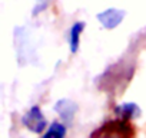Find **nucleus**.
<instances>
[{"mask_svg": "<svg viewBox=\"0 0 146 138\" xmlns=\"http://www.w3.org/2000/svg\"><path fill=\"white\" fill-rule=\"evenodd\" d=\"M22 122L23 125L32 131V132H36V134H42L44 131V128L47 127V121L44 118V115L42 114L40 108L39 107H32L22 118Z\"/></svg>", "mask_w": 146, "mask_h": 138, "instance_id": "obj_1", "label": "nucleus"}, {"mask_svg": "<svg viewBox=\"0 0 146 138\" xmlns=\"http://www.w3.org/2000/svg\"><path fill=\"white\" fill-rule=\"evenodd\" d=\"M125 16H126V12L125 10L110 7V9H106V10L98 13L96 15V19L99 20V23L105 29H115V27H117L122 23V20L125 19Z\"/></svg>", "mask_w": 146, "mask_h": 138, "instance_id": "obj_2", "label": "nucleus"}, {"mask_svg": "<svg viewBox=\"0 0 146 138\" xmlns=\"http://www.w3.org/2000/svg\"><path fill=\"white\" fill-rule=\"evenodd\" d=\"M54 111L59 114V117L64 122L70 124L73 121V118H75L76 112H78V104H75L70 99H59L54 104Z\"/></svg>", "mask_w": 146, "mask_h": 138, "instance_id": "obj_3", "label": "nucleus"}, {"mask_svg": "<svg viewBox=\"0 0 146 138\" xmlns=\"http://www.w3.org/2000/svg\"><path fill=\"white\" fill-rule=\"evenodd\" d=\"M85 22H75L67 33V42H69V48L72 53H76L79 50V45H80V35L85 29Z\"/></svg>", "mask_w": 146, "mask_h": 138, "instance_id": "obj_4", "label": "nucleus"}, {"mask_svg": "<svg viewBox=\"0 0 146 138\" xmlns=\"http://www.w3.org/2000/svg\"><path fill=\"white\" fill-rule=\"evenodd\" d=\"M115 114L122 118V119H130V118H135V117H139L140 115V108L137 107V104L135 102H125V104H120L117 107H115Z\"/></svg>", "mask_w": 146, "mask_h": 138, "instance_id": "obj_5", "label": "nucleus"}, {"mask_svg": "<svg viewBox=\"0 0 146 138\" xmlns=\"http://www.w3.org/2000/svg\"><path fill=\"white\" fill-rule=\"evenodd\" d=\"M66 135V127L62 124V122H57L54 121L49 128L47 131L43 134V138H49V137H54V138H63Z\"/></svg>", "mask_w": 146, "mask_h": 138, "instance_id": "obj_6", "label": "nucleus"}]
</instances>
